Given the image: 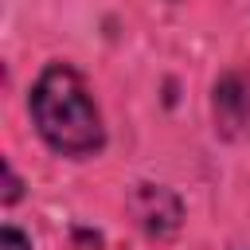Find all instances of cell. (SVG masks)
I'll return each instance as SVG.
<instances>
[{
	"instance_id": "obj_4",
	"label": "cell",
	"mask_w": 250,
	"mask_h": 250,
	"mask_svg": "<svg viewBox=\"0 0 250 250\" xmlns=\"http://www.w3.org/2000/svg\"><path fill=\"white\" fill-rule=\"evenodd\" d=\"M0 250H31V238L16 227H4L0 230Z\"/></svg>"
},
{
	"instance_id": "obj_2",
	"label": "cell",
	"mask_w": 250,
	"mask_h": 250,
	"mask_svg": "<svg viewBox=\"0 0 250 250\" xmlns=\"http://www.w3.org/2000/svg\"><path fill=\"white\" fill-rule=\"evenodd\" d=\"M129 207H133L137 223H141L148 234H156V238L172 234V230L180 227V215H184V211H180V199H176L168 188H160V184H137Z\"/></svg>"
},
{
	"instance_id": "obj_5",
	"label": "cell",
	"mask_w": 250,
	"mask_h": 250,
	"mask_svg": "<svg viewBox=\"0 0 250 250\" xmlns=\"http://www.w3.org/2000/svg\"><path fill=\"white\" fill-rule=\"evenodd\" d=\"M20 199V176L12 172V164L4 160V203H16Z\"/></svg>"
},
{
	"instance_id": "obj_1",
	"label": "cell",
	"mask_w": 250,
	"mask_h": 250,
	"mask_svg": "<svg viewBox=\"0 0 250 250\" xmlns=\"http://www.w3.org/2000/svg\"><path fill=\"white\" fill-rule=\"evenodd\" d=\"M31 117L39 137L62 152V156H94L105 145V129H102V113L86 90V82L78 78V70H70L66 62H51L35 86H31Z\"/></svg>"
},
{
	"instance_id": "obj_3",
	"label": "cell",
	"mask_w": 250,
	"mask_h": 250,
	"mask_svg": "<svg viewBox=\"0 0 250 250\" xmlns=\"http://www.w3.org/2000/svg\"><path fill=\"white\" fill-rule=\"evenodd\" d=\"M215 121H219V129L227 137H234L250 121V90L242 86L238 74H230V78H223L215 86Z\"/></svg>"
}]
</instances>
